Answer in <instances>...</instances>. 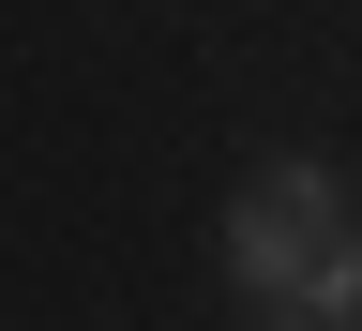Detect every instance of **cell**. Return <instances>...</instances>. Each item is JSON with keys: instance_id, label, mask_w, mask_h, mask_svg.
Returning <instances> with one entry per match:
<instances>
[{"instance_id": "1", "label": "cell", "mask_w": 362, "mask_h": 331, "mask_svg": "<svg viewBox=\"0 0 362 331\" xmlns=\"http://www.w3.org/2000/svg\"><path fill=\"white\" fill-rule=\"evenodd\" d=\"M226 271H242L257 316H302V331H347L362 316V211L332 166H257L242 196H226Z\"/></svg>"}]
</instances>
